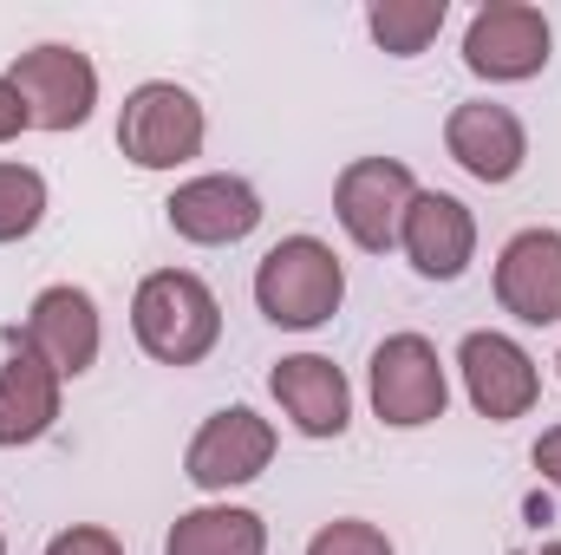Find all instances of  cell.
Listing matches in <instances>:
<instances>
[{
	"instance_id": "19",
	"label": "cell",
	"mask_w": 561,
	"mask_h": 555,
	"mask_svg": "<svg viewBox=\"0 0 561 555\" xmlns=\"http://www.w3.org/2000/svg\"><path fill=\"white\" fill-rule=\"evenodd\" d=\"M46 223V177L33 163L0 157V242H26Z\"/></svg>"
},
{
	"instance_id": "8",
	"label": "cell",
	"mask_w": 561,
	"mask_h": 555,
	"mask_svg": "<svg viewBox=\"0 0 561 555\" xmlns=\"http://www.w3.org/2000/svg\"><path fill=\"white\" fill-rule=\"evenodd\" d=\"M7 79L33 112V132H79L99 105V66L79 46H59V39L26 46Z\"/></svg>"
},
{
	"instance_id": "9",
	"label": "cell",
	"mask_w": 561,
	"mask_h": 555,
	"mask_svg": "<svg viewBox=\"0 0 561 555\" xmlns=\"http://www.w3.org/2000/svg\"><path fill=\"white\" fill-rule=\"evenodd\" d=\"M457 373H463V393H470L477 418H490V424L529 418L536 412V399H542V373H536L529 347L510 340V333H496V327L463 333V347H457Z\"/></svg>"
},
{
	"instance_id": "4",
	"label": "cell",
	"mask_w": 561,
	"mask_h": 555,
	"mask_svg": "<svg viewBox=\"0 0 561 555\" xmlns=\"http://www.w3.org/2000/svg\"><path fill=\"white\" fill-rule=\"evenodd\" d=\"M366 393H373V412L392 431H419L437 424L450 406V373L437 360V347L424 333H386L373 347V366H366Z\"/></svg>"
},
{
	"instance_id": "10",
	"label": "cell",
	"mask_w": 561,
	"mask_h": 555,
	"mask_svg": "<svg viewBox=\"0 0 561 555\" xmlns=\"http://www.w3.org/2000/svg\"><path fill=\"white\" fill-rule=\"evenodd\" d=\"M59 380H79V373H92L99 366V347H105V327H99V301L85 294V287H72V281H53V287H39L33 294V307H26V320L13 327Z\"/></svg>"
},
{
	"instance_id": "22",
	"label": "cell",
	"mask_w": 561,
	"mask_h": 555,
	"mask_svg": "<svg viewBox=\"0 0 561 555\" xmlns=\"http://www.w3.org/2000/svg\"><path fill=\"white\" fill-rule=\"evenodd\" d=\"M20 132H33V112H26V99L13 92V79H0V144H13Z\"/></svg>"
},
{
	"instance_id": "14",
	"label": "cell",
	"mask_w": 561,
	"mask_h": 555,
	"mask_svg": "<svg viewBox=\"0 0 561 555\" xmlns=\"http://www.w3.org/2000/svg\"><path fill=\"white\" fill-rule=\"evenodd\" d=\"M444 150L457 157V170H470L477 183H510L529 163V132L510 105L496 99H463L444 118Z\"/></svg>"
},
{
	"instance_id": "13",
	"label": "cell",
	"mask_w": 561,
	"mask_h": 555,
	"mask_svg": "<svg viewBox=\"0 0 561 555\" xmlns=\"http://www.w3.org/2000/svg\"><path fill=\"white\" fill-rule=\"evenodd\" d=\"M496 301L523 327H561V229H516L503 242Z\"/></svg>"
},
{
	"instance_id": "12",
	"label": "cell",
	"mask_w": 561,
	"mask_h": 555,
	"mask_svg": "<svg viewBox=\"0 0 561 555\" xmlns=\"http://www.w3.org/2000/svg\"><path fill=\"white\" fill-rule=\"evenodd\" d=\"M399 249L424 281H457L477 262V216L470 203H457L450 190H419L405 223H399Z\"/></svg>"
},
{
	"instance_id": "25",
	"label": "cell",
	"mask_w": 561,
	"mask_h": 555,
	"mask_svg": "<svg viewBox=\"0 0 561 555\" xmlns=\"http://www.w3.org/2000/svg\"><path fill=\"white\" fill-rule=\"evenodd\" d=\"M0 555H7V536H0Z\"/></svg>"
},
{
	"instance_id": "7",
	"label": "cell",
	"mask_w": 561,
	"mask_h": 555,
	"mask_svg": "<svg viewBox=\"0 0 561 555\" xmlns=\"http://www.w3.org/2000/svg\"><path fill=\"white\" fill-rule=\"evenodd\" d=\"M275 464V424L255 406H222L196 424L190 451H183V477L209 497H229L242 484H255Z\"/></svg>"
},
{
	"instance_id": "2",
	"label": "cell",
	"mask_w": 561,
	"mask_h": 555,
	"mask_svg": "<svg viewBox=\"0 0 561 555\" xmlns=\"http://www.w3.org/2000/svg\"><path fill=\"white\" fill-rule=\"evenodd\" d=\"M346 301V269L320 236H280L275 249L255 262V307L287 333L327 327Z\"/></svg>"
},
{
	"instance_id": "1",
	"label": "cell",
	"mask_w": 561,
	"mask_h": 555,
	"mask_svg": "<svg viewBox=\"0 0 561 555\" xmlns=\"http://www.w3.org/2000/svg\"><path fill=\"white\" fill-rule=\"evenodd\" d=\"M131 333L157 366H196L222 340V301L190 269H157L131 294Z\"/></svg>"
},
{
	"instance_id": "17",
	"label": "cell",
	"mask_w": 561,
	"mask_h": 555,
	"mask_svg": "<svg viewBox=\"0 0 561 555\" xmlns=\"http://www.w3.org/2000/svg\"><path fill=\"white\" fill-rule=\"evenodd\" d=\"M163 555H268V523L242 503H203L170 523Z\"/></svg>"
},
{
	"instance_id": "11",
	"label": "cell",
	"mask_w": 561,
	"mask_h": 555,
	"mask_svg": "<svg viewBox=\"0 0 561 555\" xmlns=\"http://www.w3.org/2000/svg\"><path fill=\"white\" fill-rule=\"evenodd\" d=\"M170 229L196 249H229V242H249L262 229V190L249 177H229V170H209V177H190L170 190L163 203Z\"/></svg>"
},
{
	"instance_id": "23",
	"label": "cell",
	"mask_w": 561,
	"mask_h": 555,
	"mask_svg": "<svg viewBox=\"0 0 561 555\" xmlns=\"http://www.w3.org/2000/svg\"><path fill=\"white\" fill-rule=\"evenodd\" d=\"M529 457H536L542 484H556V490H561V424H549V431L536 438V451H529Z\"/></svg>"
},
{
	"instance_id": "24",
	"label": "cell",
	"mask_w": 561,
	"mask_h": 555,
	"mask_svg": "<svg viewBox=\"0 0 561 555\" xmlns=\"http://www.w3.org/2000/svg\"><path fill=\"white\" fill-rule=\"evenodd\" d=\"M536 555H561V543H542V550H536Z\"/></svg>"
},
{
	"instance_id": "20",
	"label": "cell",
	"mask_w": 561,
	"mask_h": 555,
	"mask_svg": "<svg viewBox=\"0 0 561 555\" xmlns=\"http://www.w3.org/2000/svg\"><path fill=\"white\" fill-rule=\"evenodd\" d=\"M307 555H399V550H392V536H386L379 523L340 517V523H320V530H313Z\"/></svg>"
},
{
	"instance_id": "18",
	"label": "cell",
	"mask_w": 561,
	"mask_h": 555,
	"mask_svg": "<svg viewBox=\"0 0 561 555\" xmlns=\"http://www.w3.org/2000/svg\"><path fill=\"white\" fill-rule=\"evenodd\" d=\"M444 20H450V0H373L366 7V33L392 59H419L424 46L444 33Z\"/></svg>"
},
{
	"instance_id": "5",
	"label": "cell",
	"mask_w": 561,
	"mask_h": 555,
	"mask_svg": "<svg viewBox=\"0 0 561 555\" xmlns=\"http://www.w3.org/2000/svg\"><path fill=\"white\" fill-rule=\"evenodd\" d=\"M556 53V26L542 7L529 0H483L463 26V66L490 86H523L549 66Z\"/></svg>"
},
{
	"instance_id": "6",
	"label": "cell",
	"mask_w": 561,
	"mask_h": 555,
	"mask_svg": "<svg viewBox=\"0 0 561 555\" xmlns=\"http://www.w3.org/2000/svg\"><path fill=\"white\" fill-rule=\"evenodd\" d=\"M412 196H419V177L399 157H353L333 177V216L353 236V249H366V256L399 249V223H405Z\"/></svg>"
},
{
	"instance_id": "26",
	"label": "cell",
	"mask_w": 561,
	"mask_h": 555,
	"mask_svg": "<svg viewBox=\"0 0 561 555\" xmlns=\"http://www.w3.org/2000/svg\"><path fill=\"white\" fill-rule=\"evenodd\" d=\"M556 366H561V360H556Z\"/></svg>"
},
{
	"instance_id": "16",
	"label": "cell",
	"mask_w": 561,
	"mask_h": 555,
	"mask_svg": "<svg viewBox=\"0 0 561 555\" xmlns=\"http://www.w3.org/2000/svg\"><path fill=\"white\" fill-rule=\"evenodd\" d=\"M59 393H66V380L7 327V366H0V451L39 444V438L59 424Z\"/></svg>"
},
{
	"instance_id": "21",
	"label": "cell",
	"mask_w": 561,
	"mask_h": 555,
	"mask_svg": "<svg viewBox=\"0 0 561 555\" xmlns=\"http://www.w3.org/2000/svg\"><path fill=\"white\" fill-rule=\"evenodd\" d=\"M46 555H125V543L112 536V530H99V523H72V530H59Z\"/></svg>"
},
{
	"instance_id": "3",
	"label": "cell",
	"mask_w": 561,
	"mask_h": 555,
	"mask_svg": "<svg viewBox=\"0 0 561 555\" xmlns=\"http://www.w3.org/2000/svg\"><path fill=\"white\" fill-rule=\"evenodd\" d=\"M209 138V118L196 105L190 86L176 79H144L125 92V112H118V150L138 163V170H183L203 157Z\"/></svg>"
},
{
	"instance_id": "15",
	"label": "cell",
	"mask_w": 561,
	"mask_h": 555,
	"mask_svg": "<svg viewBox=\"0 0 561 555\" xmlns=\"http://www.w3.org/2000/svg\"><path fill=\"white\" fill-rule=\"evenodd\" d=\"M268 393H275L280 418L300 438H340L353 424V386H346V373L327 353H287V360H275Z\"/></svg>"
}]
</instances>
